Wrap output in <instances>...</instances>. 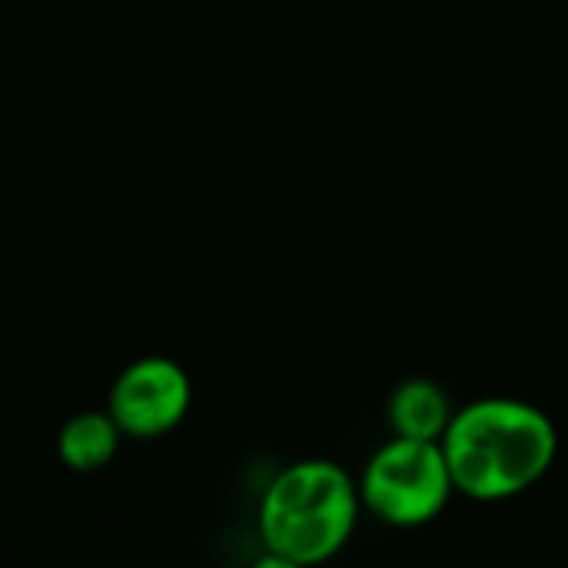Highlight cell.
<instances>
[{
  "mask_svg": "<svg viewBox=\"0 0 568 568\" xmlns=\"http://www.w3.org/2000/svg\"><path fill=\"white\" fill-rule=\"evenodd\" d=\"M356 513L353 479L336 463L310 459L273 479L260 506V529L280 566H313L343 549Z\"/></svg>",
  "mask_w": 568,
  "mask_h": 568,
  "instance_id": "2",
  "label": "cell"
},
{
  "mask_svg": "<svg viewBox=\"0 0 568 568\" xmlns=\"http://www.w3.org/2000/svg\"><path fill=\"white\" fill-rule=\"evenodd\" d=\"M190 409V379L170 359L133 363L110 393V416L120 433L160 436L173 429Z\"/></svg>",
  "mask_w": 568,
  "mask_h": 568,
  "instance_id": "4",
  "label": "cell"
},
{
  "mask_svg": "<svg viewBox=\"0 0 568 568\" xmlns=\"http://www.w3.org/2000/svg\"><path fill=\"white\" fill-rule=\"evenodd\" d=\"M386 416H389V426L396 436L439 443V436L446 433V426L453 419V403L439 383L406 379L393 389Z\"/></svg>",
  "mask_w": 568,
  "mask_h": 568,
  "instance_id": "5",
  "label": "cell"
},
{
  "mask_svg": "<svg viewBox=\"0 0 568 568\" xmlns=\"http://www.w3.org/2000/svg\"><path fill=\"white\" fill-rule=\"evenodd\" d=\"M456 493L446 456L433 439H389L359 483V503L386 526L416 529L433 523Z\"/></svg>",
  "mask_w": 568,
  "mask_h": 568,
  "instance_id": "3",
  "label": "cell"
},
{
  "mask_svg": "<svg viewBox=\"0 0 568 568\" xmlns=\"http://www.w3.org/2000/svg\"><path fill=\"white\" fill-rule=\"evenodd\" d=\"M456 493L476 503H503L532 489L556 463V423L532 403L489 396L453 409L439 436Z\"/></svg>",
  "mask_w": 568,
  "mask_h": 568,
  "instance_id": "1",
  "label": "cell"
},
{
  "mask_svg": "<svg viewBox=\"0 0 568 568\" xmlns=\"http://www.w3.org/2000/svg\"><path fill=\"white\" fill-rule=\"evenodd\" d=\"M120 443V426L110 413H80L60 433V459L77 473L103 469Z\"/></svg>",
  "mask_w": 568,
  "mask_h": 568,
  "instance_id": "6",
  "label": "cell"
}]
</instances>
